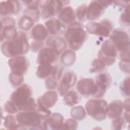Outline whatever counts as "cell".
Listing matches in <instances>:
<instances>
[{
	"instance_id": "cell-1",
	"label": "cell",
	"mask_w": 130,
	"mask_h": 130,
	"mask_svg": "<svg viewBox=\"0 0 130 130\" xmlns=\"http://www.w3.org/2000/svg\"><path fill=\"white\" fill-rule=\"evenodd\" d=\"M31 88L24 83L19 85L13 92L10 97V101L16 106L19 111L35 110L37 104L31 97Z\"/></svg>"
},
{
	"instance_id": "cell-2",
	"label": "cell",
	"mask_w": 130,
	"mask_h": 130,
	"mask_svg": "<svg viewBox=\"0 0 130 130\" xmlns=\"http://www.w3.org/2000/svg\"><path fill=\"white\" fill-rule=\"evenodd\" d=\"M29 48V43L26 34L20 31L13 39L3 42L1 51L8 57H13L26 54Z\"/></svg>"
},
{
	"instance_id": "cell-3",
	"label": "cell",
	"mask_w": 130,
	"mask_h": 130,
	"mask_svg": "<svg viewBox=\"0 0 130 130\" xmlns=\"http://www.w3.org/2000/svg\"><path fill=\"white\" fill-rule=\"evenodd\" d=\"M64 37L70 48L73 50H79L85 42L87 35L82 25L74 22L68 26Z\"/></svg>"
},
{
	"instance_id": "cell-4",
	"label": "cell",
	"mask_w": 130,
	"mask_h": 130,
	"mask_svg": "<svg viewBox=\"0 0 130 130\" xmlns=\"http://www.w3.org/2000/svg\"><path fill=\"white\" fill-rule=\"evenodd\" d=\"M16 118L22 129H44L45 119L36 110L21 111Z\"/></svg>"
},
{
	"instance_id": "cell-5",
	"label": "cell",
	"mask_w": 130,
	"mask_h": 130,
	"mask_svg": "<svg viewBox=\"0 0 130 130\" xmlns=\"http://www.w3.org/2000/svg\"><path fill=\"white\" fill-rule=\"evenodd\" d=\"M107 102L103 99H91L85 105L87 113L97 120H103L107 116Z\"/></svg>"
},
{
	"instance_id": "cell-6",
	"label": "cell",
	"mask_w": 130,
	"mask_h": 130,
	"mask_svg": "<svg viewBox=\"0 0 130 130\" xmlns=\"http://www.w3.org/2000/svg\"><path fill=\"white\" fill-rule=\"evenodd\" d=\"M86 29L89 34L107 38L111 35L113 29V25L110 21L105 19L100 22H89L86 26Z\"/></svg>"
},
{
	"instance_id": "cell-7",
	"label": "cell",
	"mask_w": 130,
	"mask_h": 130,
	"mask_svg": "<svg viewBox=\"0 0 130 130\" xmlns=\"http://www.w3.org/2000/svg\"><path fill=\"white\" fill-rule=\"evenodd\" d=\"M117 55V51L110 40H107L103 43L98 54L99 58L107 66L115 62Z\"/></svg>"
},
{
	"instance_id": "cell-8",
	"label": "cell",
	"mask_w": 130,
	"mask_h": 130,
	"mask_svg": "<svg viewBox=\"0 0 130 130\" xmlns=\"http://www.w3.org/2000/svg\"><path fill=\"white\" fill-rule=\"evenodd\" d=\"M110 40L114 45L117 51L120 53L129 50V38L126 31L120 29H115L111 34Z\"/></svg>"
},
{
	"instance_id": "cell-9",
	"label": "cell",
	"mask_w": 130,
	"mask_h": 130,
	"mask_svg": "<svg viewBox=\"0 0 130 130\" xmlns=\"http://www.w3.org/2000/svg\"><path fill=\"white\" fill-rule=\"evenodd\" d=\"M15 20L10 17L1 19V42L14 39L18 34L15 28Z\"/></svg>"
},
{
	"instance_id": "cell-10",
	"label": "cell",
	"mask_w": 130,
	"mask_h": 130,
	"mask_svg": "<svg viewBox=\"0 0 130 130\" xmlns=\"http://www.w3.org/2000/svg\"><path fill=\"white\" fill-rule=\"evenodd\" d=\"M63 2L60 1H46L41 2V16L47 19L54 16L62 9Z\"/></svg>"
},
{
	"instance_id": "cell-11",
	"label": "cell",
	"mask_w": 130,
	"mask_h": 130,
	"mask_svg": "<svg viewBox=\"0 0 130 130\" xmlns=\"http://www.w3.org/2000/svg\"><path fill=\"white\" fill-rule=\"evenodd\" d=\"M111 1H91L87 6V19L94 20L103 14L105 9L112 3Z\"/></svg>"
},
{
	"instance_id": "cell-12",
	"label": "cell",
	"mask_w": 130,
	"mask_h": 130,
	"mask_svg": "<svg viewBox=\"0 0 130 130\" xmlns=\"http://www.w3.org/2000/svg\"><path fill=\"white\" fill-rule=\"evenodd\" d=\"M111 81V76L107 73L99 74L95 78V90L92 96L96 99L103 97L106 91V89L110 86Z\"/></svg>"
},
{
	"instance_id": "cell-13",
	"label": "cell",
	"mask_w": 130,
	"mask_h": 130,
	"mask_svg": "<svg viewBox=\"0 0 130 130\" xmlns=\"http://www.w3.org/2000/svg\"><path fill=\"white\" fill-rule=\"evenodd\" d=\"M58 52L50 47L41 49L38 55L37 62L39 64H52L58 58Z\"/></svg>"
},
{
	"instance_id": "cell-14",
	"label": "cell",
	"mask_w": 130,
	"mask_h": 130,
	"mask_svg": "<svg viewBox=\"0 0 130 130\" xmlns=\"http://www.w3.org/2000/svg\"><path fill=\"white\" fill-rule=\"evenodd\" d=\"M12 72L23 74L26 72L29 67L27 58L23 55L11 57L8 61Z\"/></svg>"
},
{
	"instance_id": "cell-15",
	"label": "cell",
	"mask_w": 130,
	"mask_h": 130,
	"mask_svg": "<svg viewBox=\"0 0 130 130\" xmlns=\"http://www.w3.org/2000/svg\"><path fill=\"white\" fill-rule=\"evenodd\" d=\"M76 81V76L72 72H66L62 77L58 86V91L61 96L64 95L73 87Z\"/></svg>"
},
{
	"instance_id": "cell-16",
	"label": "cell",
	"mask_w": 130,
	"mask_h": 130,
	"mask_svg": "<svg viewBox=\"0 0 130 130\" xmlns=\"http://www.w3.org/2000/svg\"><path fill=\"white\" fill-rule=\"evenodd\" d=\"M77 88L82 95H92L95 90V81L91 78H83L79 81Z\"/></svg>"
},
{
	"instance_id": "cell-17",
	"label": "cell",
	"mask_w": 130,
	"mask_h": 130,
	"mask_svg": "<svg viewBox=\"0 0 130 130\" xmlns=\"http://www.w3.org/2000/svg\"><path fill=\"white\" fill-rule=\"evenodd\" d=\"M20 5L17 1H6L1 3L0 13L1 16H7L16 14L20 10Z\"/></svg>"
},
{
	"instance_id": "cell-18",
	"label": "cell",
	"mask_w": 130,
	"mask_h": 130,
	"mask_svg": "<svg viewBox=\"0 0 130 130\" xmlns=\"http://www.w3.org/2000/svg\"><path fill=\"white\" fill-rule=\"evenodd\" d=\"M63 116L58 113L51 114L44 122V129H60L63 123Z\"/></svg>"
},
{
	"instance_id": "cell-19",
	"label": "cell",
	"mask_w": 130,
	"mask_h": 130,
	"mask_svg": "<svg viewBox=\"0 0 130 130\" xmlns=\"http://www.w3.org/2000/svg\"><path fill=\"white\" fill-rule=\"evenodd\" d=\"M45 25L48 32L53 35H57L63 33L65 30V26L59 20L52 18L45 22Z\"/></svg>"
},
{
	"instance_id": "cell-20",
	"label": "cell",
	"mask_w": 130,
	"mask_h": 130,
	"mask_svg": "<svg viewBox=\"0 0 130 130\" xmlns=\"http://www.w3.org/2000/svg\"><path fill=\"white\" fill-rule=\"evenodd\" d=\"M57 100V94L54 91H49L45 92L38 99L37 104L47 108L53 106Z\"/></svg>"
},
{
	"instance_id": "cell-21",
	"label": "cell",
	"mask_w": 130,
	"mask_h": 130,
	"mask_svg": "<svg viewBox=\"0 0 130 130\" xmlns=\"http://www.w3.org/2000/svg\"><path fill=\"white\" fill-rule=\"evenodd\" d=\"M123 109V105L121 101H114L107 106V115L111 118L115 119L120 117Z\"/></svg>"
},
{
	"instance_id": "cell-22",
	"label": "cell",
	"mask_w": 130,
	"mask_h": 130,
	"mask_svg": "<svg viewBox=\"0 0 130 130\" xmlns=\"http://www.w3.org/2000/svg\"><path fill=\"white\" fill-rule=\"evenodd\" d=\"M58 18L61 22L67 24H70L74 22L76 19V13L72 7L66 6L60 11Z\"/></svg>"
},
{
	"instance_id": "cell-23",
	"label": "cell",
	"mask_w": 130,
	"mask_h": 130,
	"mask_svg": "<svg viewBox=\"0 0 130 130\" xmlns=\"http://www.w3.org/2000/svg\"><path fill=\"white\" fill-rule=\"evenodd\" d=\"M46 44L49 47L56 50L59 54L67 48L66 42L59 36L50 37L47 39Z\"/></svg>"
},
{
	"instance_id": "cell-24",
	"label": "cell",
	"mask_w": 130,
	"mask_h": 130,
	"mask_svg": "<svg viewBox=\"0 0 130 130\" xmlns=\"http://www.w3.org/2000/svg\"><path fill=\"white\" fill-rule=\"evenodd\" d=\"M48 30L42 24H38L31 30V37L35 41L42 42L48 36Z\"/></svg>"
},
{
	"instance_id": "cell-25",
	"label": "cell",
	"mask_w": 130,
	"mask_h": 130,
	"mask_svg": "<svg viewBox=\"0 0 130 130\" xmlns=\"http://www.w3.org/2000/svg\"><path fill=\"white\" fill-rule=\"evenodd\" d=\"M35 22L36 21L32 18L24 14L19 19L18 26L22 30L27 31L33 26Z\"/></svg>"
},
{
	"instance_id": "cell-26",
	"label": "cell",
	"mask_w": 130,
	"mask_h": 130,
	"mask_svg": "<svg viewBox=\"0 0 130 130\" xmlns=\"http://www.w3.org/2000/svg\"><path fill=\"white\" fill-rule=\"evenodd\" d=\"M53 66L52 64H39L36 72V75L41 79H45L51 76Z\"/></svg>"
},
{
	"instance_id": "cell-27",
	"label": "cell",
	"mask_w": 130,
	"mask_h": 130,
	"mask_svg": "<svg viewBox=\"0 0 130 130\" xmlns=\"http://www.w3.org/2000/svg\"><path fill=\"white\" fill-rule=\"evenodd\" d=\"M4 125L8 129H22L21 125L19 123L16 116L13 115H7L4 119Z\"/></svg>"
},
{
	"instance_id": "cell-28",
	"label": "cell",
	"mask_w": 130,
	"mask_h": 130,
	"mask_svg": "<svg viewBox=\"0 0 130 130\" xmlns=\"http://www.w3.org/2000/svg\"><path fill=\"white\" fill-rule=\"evenodd\" d=\"M63 101L66 105L70 107L73 106L78 103L79 96L76 91L74 90H69L64 95Z\"/></svg>"
},
{
	"instance_id": "cell-29",
	"label": "cell",
	"mask_w": 130,
	"mask_h": 130,
	"mask_svg": "<svg viewBox=\"0 0 130 130\" xmlns=\"http://www.w3.org/2000/svg\"><path fill=\"white\" fill-rule=\"evenodd\" d=\"M76 59V54L71 50H68L64 52L62 55V62L67 65H71L73 63Z\"/></svg>"
},
{
	"instance_id": "cell-30",
	"label": "cell",
	"mask_w": 130,
	"mask_h": 130,
	"mask_svg": "<svg viewBox=\"0 0 130 130\" xmlns=\"http://www.w3.org/2000/svg\"><path fill=\"white\" fill-rule=\"evenodd\" d=\"M9 81L13 86H19L23 81V74L11 72L9 75Z\"/></svg>"
},
{
	"instance_id": "cell-31",
	"label": "cell",
	"mask_w": 130,
	"mask_h": 130,
	"mask_svg": "<svg viewBox=\"0 0 130 130\" xmlns=\"http://www.w3.org/2000/svg\"><path fill=\"white\" fill-rule=\"evenodd\" d=\"M71 114L72 117L78 120L82 119L86 116V112L84 108L81 106L74 108L72 110Z\"/></svg>"
},
{
	"instance_id": "cell-32",
	"label": "cell",
	"mask_w": 130,
	"mask_h": 130,
	"mask_svg": "<svg viewBox=\"0 0 130 130\" xmlns=\"http://www.w3.org/2000/svg\"><path fill=\"white\" fill-rule=\"evenodd\" d=\"M87 6L86 5H82L77 8L76 15L80 21H85L87 19Z\"/></svg>"
},
{
	"instance_id": "cell-33",
	"label": "cell",
	"mask_w": 130,
	"mask_h": 130,
	"mask_svg": "<svg viewBox=\"0 0 130 130\" xmlns=\"http://www.w3.org/2000/svg\"><path fill=\"white\" fill-rule=\"evenodd\" d=\"M106 66L105 62L100 58H96L92 62L91 71L92 72H100L103 71Z\"/></svg>"
},
{
	"instance_id": "cell-34",
	"label": "cell",
	"mask_w": 130,
	"mask_h": 130,
	"mask_svg": "<svg viewBox=\"0 0 130 130\" xmlns=\"http://www.w3.org/2000/svg\"><path fill=\"white\" fill-rule=\"evenodd\" d=\"M120 90L121 92L125 95L129 96V78L126 77L122 82L120 85Z\"/></svg>"
},
{
	"instance_id": "cell-35",
	"label": "cell",
	"mask_w": 130,
	"mask_h": 130,
	"mask_svg": "<svg viewBox=\"0 0 130 130\" xmlns=\"http://www.w3.org/2000/svg\"><path fill=\"white\" fill-rule=\"evenodd\" d=\"M4 109L7 113L9 114H15L19 111L16 106L11 101L6 103L4 106Z\"/></svg>"
},
{
	"instance_id": "cell-36",
	"label": "cell",
	"mask_w": 130,
	"mask_h": 130,
	"mask_svg": "<svg viewBox=\"0 0 130 130\" xmlns=\"http://www.w3.org/2000/svg\"><path fill=\"white\" fill-rule=\"evenodd\" d=\"M77 122L73 119H68L64 122L63 123L60 129H75L77 128Z\"/></svg>"
},
{
	"instance_id": "cell-37",
	"label": "cell",
	"mask_w": 130,
	"mask_h": 130,
	"mask_svg": "<svg viewBox=\"0 0 130 130\" xmlns=\"http://www.w3.org/2000/svg\"><path fill=\"white\" fill-rule=\"evenodd\" d=\"M120 21L125 25L129 24V5L125 8L120 16Z\"/></svg>"
},
{
	"instance_id": "cell-38",
	"label": "cell",
	"mask_w": 130,
	"mask_h": 130,
	"mask_svg": "<svg viewBox=\"0 0 130 130\" xmlns=\"http://www.w3.org/2000/svg\"><path fill=\"white\" fill-rule=\"evenodd\" d=\"M62 70H63V68L61 67L57 66H53L52 73L51 76L56 80H58L60 78V77L61 75V73L62 72Z\"/></svg>"
},
{
	"instance_id": "cell-39",
	"label": "cell",
	"mask_w": 130,
	"mask_h": 130,
	"mask_svg": "<svg viewBox=\"0 0 130 130\" xmlns=\"http://www.w3.org/2000/svg\"><path fill=\"white\" fill-rule=\"evenodd\" d=\"M124 126V120L120 117L115 118L112 123V126L114 129H120Z\"/></svg>"
},
{
	"instance_id": "cell-40",
	"label": "cell",
	"mask_w": 130,
	"mask_h": 130,
	"mask_svg": "<svg viewBox=\"0 0 130 130\" xmlns=\"http://www.w3.org/2000/svg\"><path fill=\"white\" fill-rule=\"evenodd\" d=\"M57 85L56 80L50 76L46 82V87L49 89H52L55 88Z\"/></svg>"
},
{
	"instance_id": "cell-41",
	"label": "cell",
	"mask_w": 130,
	"mask_h": 130,
	"mask_svg": "<svg viewBox=\"0 0 130 130\" xmlns=\"http://www.w3.org/2000/svg\"><path fill=\"white\" fill-rule=\"evenodd\" d=\"M23 2L26 4L27 9H38L40 2L39 1H24Z\"/></svg>"
},
{
	"instance_id": "cell-42",
	"label": "cell",
	"mask_w": 130,
	"mask_h": 130,
	"mask_svg": "<svg viewBox=\"0 0 130 130\" xmlns=\"http://www.w3.org/2000/svg\"><path fill=\"white\" fill-rule=\"evenodd\" d=\"M43 43L41 42H37L35 41L31 43L30 48L32 49V50L34 51H37L41 47V46L43 45Z\"/></svg>"
},
{
	"instance_id": "cell-43",
	"label": "cell",
	"mask_w": 130,
	"mask_h": 130,
	"mask_svg": "<svg viewBox=\"0 0 130 130\" xmlns=\"http://www.w3.org/2000/svg\"><path fill=\"white\" fill-rule=\"evenodd\" d=\"M129 62H126V61H120L119 63V66L120 69L124 71V72H127L129 73V67H126L129 66Z\"/></svg>"
},
{
	"instance_id": "cell-44",
	"label": "cell",
	"mask_w": 130,
	"mask_h": 130,
	"mask_svg": "<svg viewBox=\"0 0 130 130\" xmlns=\"http://www.w3.org/2000/svg\"><path fill=\"white\" fill-rule=\"evenodd\" d=\"M123 109H125L126 111H129V99L127 98L126 99L123 103Z\"/></svg>"
},
{
	"instance_id": "cell-45",
	"label": "cell",
	"mask_w": 130,
	"mask_h": 130,
	"mask_svg": "<svg viewBox=\"0 0 130 130\" xmlns=\"http://www.w3.org/2000/svg\"><path fill=\"white\" fill-rule=\"evenodd\" d=\"M124 119L128 123L129 119V111H125L124 114Z\"/></svg>"
}]
</instances>
